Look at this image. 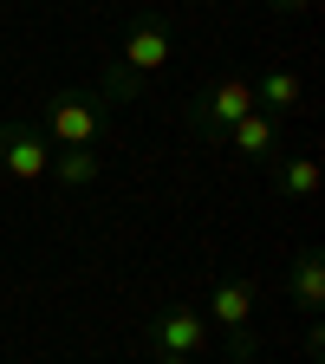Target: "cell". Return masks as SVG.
<instances>
[{"label": "cell", "mask_w": 325, "mask_h": 364, "mask_svg": "<svg viewBox=\"0 0 325 364\" xmlns=\"http://www.w3.org/2000/svg\"><path fill=\"white\" fill-rule=\"evenodd\" d=\"M26 117L46 130L53 150H105V136H111V105H105L98 85H59Z\"/></svg>", "instance_id": "obj_1"}, {"label": "cell", "mask_w": 325, "mask_h": 364, "mask_svg": "<svg viewBox=\"0 0 325 364\" xmlns=\"http://www.w3.org/2000/svg\"><path fill=\"white\" fill-rule=\"evenodd\" d=\"M202 318H208V332L221 338V351L235 358V364H254V358H260V332H254V280H247V273H215Z\"/></svg>", "instance_id": "obj_2"}, {"label": "cell", "mask_w": 325, "mask_h": 364, "mask_svg": "<svg viewBox=\"0 0 325 364\" xmlns=\"http://www.w3.org/2000/svg\"><path fill=\"white\" fill-rule=\"evenodd\" d=\"M137 351H169V358H208V351H215V332H208L202 306L176 299V306H156V312L144 318V326H137Z\"/></svg>", "instance_id": "obj_3"}, {"label": "cell", "mask_w": 325, "mask_h": 364, "mask_svg": "<svg viewBox=\"0 0 325 364\" xmlns=\"http://www.w3.org/2000/svg\"><path fill=\"white\" fill-rule=\"evenodd\" d=\"M247 111H254V78H215L196 98H182V124H189L202 144H221Z\"/></svg>", "instance_id": "obj_4"}, {"label": "cell", "mask_w": 325, "mask_h": 364, "mask_svg": "<svg viewBox=\"0 0 325 364\" xmlns=\"http://www.w3.org/2000/svg\"><path fill=\"white\" fill-rule=\"evenodd\" d=\"M169 53H176V20H169V7H137V20H130V33H124V53L111 59L124 78H137V85H150L163 65H169Z\"/></svg>", "instance_id": "obj_5"}, {"label": "cell", "mask_w": 325, "mask_h": 364, "mask_svg": "<svg viewBox=\"0 0 325 364\" xmlns=\"http://www.w3.org/2000/svg\"><path fill=\"white\" fill-rule=\"evenodd\" d=\"M0 169L26 189H39L46 169H53V144H46V130L33 117H0Z\"/></svg>", "instance_id": "obj_6"}, {"label": "cell", "mask_w": 325, "mask_h": 364, "mask_svg": "<svg viewBox=\"0 0 325 364\" xmlns=\"http://www.w3.org/2000/svg\"><path fill=\"white\" fill-rule=\"evenodd\" d=\"M287 299H293V312L319 318V306H325V254L319 247H299L287 260Z\"/></svg>", "instance_id": "obj_7"}, {"label": "cell", "mask_w": 325, "mask_h": 364, "mask_svg": "<svg viewBox=\"0 0 325 364\" xmlns=\"http://www.w3.org/2000/svg\"><path fill=\"white\" fill-rule=\"evenodd\" d=\"M221 144L235 150V156H247V163H273V156H280V117H267V111H247L235 130L221 136Z\"/></svg>", "instance_id": "obj_8"}, {"label": "cell", "mask_w": 325, "mask_h": 364, "mask_svg": "<svg viewBox=\"0 0 325 364\" xmlns=\"http://www.w3.org/2000/svg\"><path fill=\"white\" fill-rule=\"evenodd\" d=\"M98 176H105V150H53V169H46V182H59L65 196L91 189Z\"/></svg>", "instance_id": "obj_9"}, {"label": "cell", "mask_w": 325, "mask_h": 364, "mask_svg": "<svg viewBox=\"0 0 325 364\" xmlns=\"http://www.w3.org/2000/svg\"><path fill=\"white\" fill-rule=\"evenodd\" d=\"M299 72H287V65H267L260 78H254V111H267V117H287L293 105H299Z\"/></svg>", "instance_id": "obj_10"}, {"label": "cell", "mask_w": 325, "mask_h": 364, "mask_svg": "<svg viewBox=\"0 0 325 364\" xmlns=\"http://www.w3.org/2000/svg\"><path fill=\"white\" fill-rule=\"evenodd\" d=\"M267 169L287 202H319V156H273Z\"/></svg>", "instance_id": "obj_11"}, {"label": "cell", "mask_w": 325, "mask_h": 364, "mask_svg": "<svg viewBox=\"0 0 325 364\" xmlns=\"http://www.w3.org/2000/svg\"><path fill=\"white\" fill-rule=\"evenodd\" d=\"M267 14H312V0H260Z\"/></svg>", "instance_id": "obj_12"}, {"label": "cell", "mask_w": 325, "mask_h": 364, "mask_svg": "<svg viewBox=\"0 0 325 364\" xmlns=\"http://www.w3.org/2000/svg\"><path fill=\"white\" fill-rule=\"evenodd\" d=\"M137 364H202V358H169V351H137Z\"/></svg>", "instance_id": "obj_13"}]
</instances>
